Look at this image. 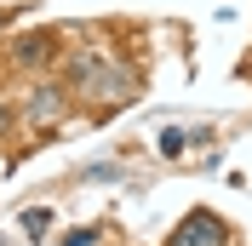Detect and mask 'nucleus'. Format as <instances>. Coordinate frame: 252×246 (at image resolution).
Instances as JSON below:
<instances>
[{
	"label": "nucleus",
	"mask_w": 252,
	"mask_h": 246,
	"mask_svg": "<svg viewBox=\"0 0 252 246\" xmlns=\"http://www.w3.org/2000/svg\"><path fill=\"white\" fill-rule=\"evenodd\" d=\"M172 246H223V217H212V212H189L184 223H178Z\"/></svg>",
	"instance_id": "1"
},
{
	"label": "nucleus",
	"mask_w": 252,
	"mask_h": 246,
	"mask_svg": "<svg viewBox=\"0 0 252 246\" xmlns=\"http://www.w3.org/2000/svg\"><path fill=\"white\" fill-rule=\"evenodd\" d=\"M184 149H189V138L178 126H166V132H160V154H184Z\"/></svg>",
	"instance_id": "2"
},
{
	"label": "nucleus",
	"mask_w": 252,
	"mask_h": 246,
	"mask_svg": "<svg viewBox=\"0 0 252 246\" xmlns=\"http://www.w3.org/2000/svg\"><path fill=\"white\" fill-rule=\"evenodd\" d=\"M58 97H63V92H34V121H46V115H58Z\"/></svg>",
	"instance_id": "3"
},
{
	"label": "nucleus",
	"mask_w": 252,
	"mask_h": 246,
	"mask_svg": "<svg viewBox=\"0 0 252 246\" xmlns=\"http://www.w3.org/2000/svg\"><path fill=\"white\" fill-rule=\"evenodd\" d=\"M23 229H29V235H40V229H52V212H40V206H34V212H23Z\"/></svg>",
	"instance_id": "4"
},
{
	"label": "nucleus",
	"mask_w": 252,
	"mask_h": 246,
	"mask_svg": "<svg viewBox=\"0 0 252 246\" xmlns=\"http://www.w3.org/2000/svg\"><path fill=\"white\" fill-rule=\"evenodd\" d=\"M92 241H97V229H75V235H69L63 246H92Z\"/></svg>",
	"instance_id": "5"
},
{
	"label": "nucleus",
	"mask_w": 252,
	"mask_h": 246,
	"mask_svg": "<svg viewBox=\"0 0 252 246\" xmlns=\"http://www.w3.org/2000/svg\"><path fill=\"white\" fill-rule=\"evenodd\" d=\"M6 126H12V109H6V103H0V132H6Z\"/></svg>",
	"instance_id": "6"
},
{
	"label": "nucleus",
	"mask_w": 252,
	"mask_h": 246,
	"mask_svg": "<svg viewBox=\"0 0 252 246\" xmlns=\"http://www.w3.org/2000/svg\"><path fill=\"white\" fill-rule=\"evenodd\" d=\"M0 23H6V17H0Z\"/></svg>",
	"instance_id": "7"
}]
</instances>
